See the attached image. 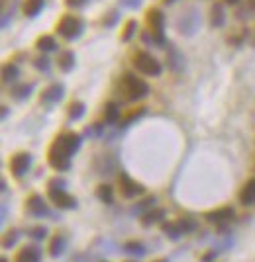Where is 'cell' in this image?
I'll return each mask as SVG.
<instances>
[{
	"mask_svg": "<svg viewBox=\"0 0 255 262\" xmlns=\"http://www.w3.org/2000/svg\"><path fill=\"white\" fill-rule=\"evenodd\" d=\"M81 143H83V137L75 131H63L61 135H57L47 153V161H49L51 168H55L59 172L69 170L71 157L81 149Z\"/></svg>",
	"mask_w": 255,
	"mask_h": 262,
	"instance_id": "obj_1",
	"label": "cell"
},
{
	"mask_svg": "<svg viewBox=\"0 0 255 262\" xmlns=\"http://www.w3.org/2000/svg\"><path fill=\"white\" fill-rule=\"evenodd\" d=\"M120 88H122V92L126 94L128 100H132V102L141 100V98H145V96L149 94V86H147V82H145V80H141V78H138L134 73H126V75L122 76Z\"/></svg>",
	"mask_w": 255,
	"mask_h": 262,
	"instance_id": "obj_2",
	"label": "cell"
},
{
	"mask_svg": "<svg viewBox=\"0 0 255 262\" xmlns=\"http://www.w3.org/2000/svg\"><path fill=\"white\" fill-rule=\"evenodd\" d=\"M145 22H147V27H149V34H151L153 43H163L165 41V36H163V30H165V16L159 8H149L147 14H145Z\"/></svg>",
	"mask_w": 255,
	"mask_h": 262,
	"instance_id": "obj_3",
	"label": "cell"
},
{
	"mask_svg": "<svg viewBox=\"0 0 255 262\" xmlns=\"http://www.w3.org/2000/svg\"><path fill=\"white\" fill-rule=\"evenodd\" d=\"M134 67L140 71L141 75H147V76H159L161 71H163L161 63L157 61L153 55L145 53V51H140V53L134 55Z\"/></svg>",
	"mask_w": 255,
	"mask_h": 262,
	"instance_id": "obj_4",
	"label": "cell"
},
{
	"mask_svg": "<svg viewBox=\"0 0 255 262\" xmlns=\"http://www.w3.org/2000/svg\"><path fill=\"white\" fill-rule=\"evenodd\" d=\"M83 30H85V24H83V20L81 18H76V16H71V14H67L61 18V22L57 25V32H59V36L65 39H69V41H73L76 39L81 34H83Z\"/></svg>",
	"mask_w": 255,
	"mask_h": 262,
	"instance_id": "obj_5",
	"label": "cell"
},
{
	"mask_svg": "<svg viewBox=\"0 0 255 262\" xmlns=\"http://www.w3.org/2000/svg\"><path fill=\"white\" fill-rule=\"evenodd\" d=\"M198 27H200V14L196 12V8H189L177 20V30L183 36H194Z\"/></svg>",
	"mask_w": 255,
	"mask_h": 262,
	"instance_id": "obj_6",
	"label": "cell"
},
{
	"mask_svg": "<svg viewBox=\"0 0 255 262\" xmlns=\"http://www.w3.org/2000/svg\"><path fill=\"white\" fill-rule=\"evenodd\" d=\"M118 184H120V194H122L124 198H128V200L143 194V186L138 184L134 178H130L126 172H120V176H118Z\"/></svg>",
	"mask_w": 255,
	"mask_h": 262,
	"instance_id": "obj_7",
	"label": "cell"
},
{
	"mask_svg": "<svg viewBox=\"0 0 255 262\" xmlns=\"http://www.w3.org/2000/svg\"><path fill=\"white\" fill-rule=\"evenodd\" d=\"M47 196H49V200L53 201V206H55V208H59V210H75L76 208V200L71 196V194H67L65 190L49 188Z\"/></svg>",
	"mask_w": 255,
	"mask_h": 262,
	"instance_id": "obj_8",
	"label": "cell"
},
{
	"mask_svg": "<svg viewBox=\"0 0 255 262\" xmlns=\"http://www.w3.org/2000/svg\"><path fill=\"white\" fill-rule=\"evenodd\" d=\"M30 166H32V155L30 153H16L10 159V172L16 178H22L30 170Z\"/></svg>",
	"mask_w": 255,
	"mask_h": 262,
	"instance_id": "obj_9",
	"label": "cell"
},
{
	"mask_svg": "<svg viewBox=\"0 0 255 262\" xmlns=\"http://www.w3.org/2000/svg\"><path fill=\"white\" fill-rule=\"evenodd\" d=\"M234 217H236V212H234L232 208H218L214 212L204 213V219H206L208 223H214V225H226L230 223Z\"/></svg>",
	"mask_w": 255,
	"mask_h": 262,
	"instance_id": "obj_10",
	"label": "cell"
},
{
	"mask_svg": "<svg viewBox=\"0 0 255 262\" xmlns=\"http://www.w3.org/2000/svg\"><path fill=\"white\" fill-rule=\"evenodd\" d=\"M26 210L28 213H32V215H36V217H43V215H49V210H47V206H45V201L41 196L38 194H32L28 201H26Z\"/></svg>",
	"mask_w": 255,
	"mask_h": 262,
	"instance_id": "obj_11",
	"label": "cell"
},
{
	"mask_svg": "<svg viewBox=\"0 0 255 262\" xmlns=\"http://www.w3.org/2000/svg\"><path fill=\"white\" fill-rule=\"evenodd\" d=\"M65 96V88L63 84H59V82H55V84H51L43 90V94H41V102H45V104H57V102H61Z\"/></svg>",
	"mask_w": 255,
	"mask_h": 262,
	"instance_id": "obj_12",
	"label": "cell"
},
{
	"mask_svg": "<svg viewBox=\"0 0 255 262\" xmlns=\"http://www.w3.org/2000/svg\"><path fill=\"white\" fill-rule=\"evenodd\" d=\"M41 260V249L38 245H28L16 254L14 262H39Z\"/></svg>",
	"mask_w": 255,
	"mask_h": 262,
	"instance_id": "obj_13",
	"label": "cell"
},
{
	"mask_svg": "<svg viewBox=\"0 0 255 262\" xmlns=\"http://www.w3.org/2000/svg\"><path fill=\"white\" fill-rule=\"evenodd\" d=\"M167 212L165 210H161V208H153L151 212H147L145 215H141V225L143 227H151L155 223H161L163 219H165Z\"/></svg>",
	"mask_w": 255,
	"mask_h": 262,
	"instance_id": "obj_14",
	"label": "cell"
},
{
	"mask_svg": "<svg viewBox=\"0 0 255 262\" xmlns=\"http://www.w3.org/2000/svg\"><path fill=\"white\" fill-rule=\"evenodd\" d=\"M65 250H67V239L63 235H55L49 243V254L53 258H59L65 254Z\"/></svg>",
	"mask_w": 255,
	"mask_h": 262,
	"instance_id": "obj_15",
	"label": "cell"
},
{
	"mask_svg": "<svg viewBox=\"0 0 255 262\" xmlns=\"http://www.w3.org/2000/svg\"><path fill=\"white\" fill-rule=\"evenodd\" d=\"M240 201H242L243 206L255 203V178L247 180V182L243 184L242 192H240Z\"/></svg>",
	"mask_w": 255,
	"mask_h": 262,
	"instance_id": "obj_16",
	"label": "cell"
},
{
	"mask_svg": "<svg viewBox=\"0 0 255 262\" xmlns=\"http://www.w3.org/2000/svg\"><path fill=\"white\" fill-rule=\"evenodd\" d=\"M75 53L73 51H63L61 55H59V59H57V65H59V69L63 71V73H71L73 69H75Z\"/></svg>",
	"mask_w": 255,
	"mask_h": 262,
	"instance_id": "obj_17",
	"label": "cell"
},
{
	"mask_svg": "<svg viewBox=\"0 0 255 262\" xmlns=\"http://www.w3.org/2000/svg\"><path fill=\"white\" fill-rule=\"evenodd\" d=\"M124 252L130 254V256L141 258V256H145V254H147V249H145V245L140 243V241H128L126 245H124Z\"/></svg>",
	"mask_w": 255,
	"mask_h": 262,
	"instance_id": "obj_18",
	"label": "cell"
},
{
	"mask_svg": "<svg viewBox=\"0 0 255 262\" xmlns=\"http://www.w3.org/2000/svg\"><path fill=\"white\" fill-rule=\"evenodd\" d=\"M161 231H163V235L169 237L171 241H178V239L183 237V231H181L177 221H163V223H161Z\"/></svg>",
	"mask_w": 255,
	"mask_h": 262,
	"instance_id": "obj_19",
	"label": "cell"
},
{
	"mask_svg": "<svg viewBox=\"0 0 255 262\" xmlns=\"http://www.w3.org/2000/svg\"><path fill=\"white\" fill-rule=\"evenodd\" d=\"M104 122L108 125H114L120 122V108L116 102H108L104 108Z\"/></svg>",
	"mask_w": 255,
	"mask_h": 262,
	"instance_id": "obj_20",
	"label": "cell"
},
{
	"mask_svg": "<svg viewBox=\"0 0 255 262\" xmlns=\"http://www.w3.org/2000/svg\"><path fill=\"white\" fill-rule=\"evenodd\" d=\"M167 61H169V67L173 69V71H181L183 67H185V59H183V55L178 53L173 45H169V53H167Z\"/></svg>",
	"mask_w": 255,
	"mask_h": 262,
	"instance_id": "obj_21",
	"label": "cell"
},
{
	"mask_svg": "<svg viewBox=\"0 0 255 262\" xmlns=\"http://www.w3.org/2000/svg\"><path fill=\"white\" fill-rule=\"evenodd\" d=\"M210 22L214 27H222V25L226 24V14H224V6L222 4H214L212 6V10H210Z\"/></svg>",
	"mask_w": 255,
	"mask_h": 262,
	"instance_id": "obj_22",
	"label": "cell"
},
{
	"mask_svg": "<svg viewBox=\"0 0 255 262\" xmlns=\"http://www.w3.org/2000/svg\"><path fill=\"white\" fill-rule=\"evenodd\" d=\"M155 201H157V198H155V196H149V198H145L143 201H140V203L132 210V213H134V215H145V213L151 212L153 208H155Z\"/></svg>",
	"mask_w": 255,
	"mask_h": 262,
	"instance_id": "obj_23",
	"label": "cell"
},
{
	"mask_svg": "<svg viewBox=\"0 0 255 262\" xmlns=\"http://www.w3.org/2000/svg\"><path fill=\"white\" fill-rule=\"evenodd\" d=\"M43 10V0H26L24 2V14L30 18H36Z\"/></svg>",
	"mask_w": 255,
	"mask_h": 262,
	"instance_id": "obj_24",
	"label": "cell"
},
{
	"mask_svg": "<svg viewBox=\"0 0 255 262\" xmlns=\"http://www.w3.org/2000/svg\"><path fill=\"white\" fill-rule=\"evenodd\" d=\"M18 76H20V69H18L14 63H6V65L2 67V80H4V82H14Z\"/></svg>",
	"mask_w": 255,
	"mask_h": 262,
	"instance_id": "obj_25",
	"label": "cell"
},
{
	"mask_svg": "<svg viewBox=\"0 0 255 262\" xmlns=\"http://www.w3.org/2000/svg\"><path fill=\"white\" fill-rule=\"evenodd\" d=\"M32 92H34V84H18V86L12 88V94L16 100H26V98H30L32 96Z\"/></svg>",
	"mask_w": 255,
	"mask_h": 262,
	"instance_id": "obj_26",
	"label": "cell"
},
{
	"mask_svg": "<svg viewBox=\"0 0 255 262\" xmlns=\"http://www.w3.org/2000/svg\"><path fill=\"white\" fill-rule=\"evenodd\" d=\"M96 196L104 203H112L114 201V190H112V186H108V184H100V186L96 188Z\"/></svg>",
	"mask_w": 255,
	"mask_h": 262,
	"instance_id": "obj_27",
	"label": "cell"
},
{
	"mask_svg": "<svg viewBox=\"0 0 255 262\" xmlns=\"http://www.w3.org/2000/svg\"><path fill=\"white\" fill-rule=\"evenodd\" d=\"M141 115H145V108H136V110L128 112L126 115L120 120V127H128V125H132L136 120H140Z\"/></svg>",
	"mask_w": 255,
	"mask_h": 262,
	"instance_id": "obj_28",
	"label": "cell"
},
{
	"mask_svg": "<svg viewBox=\"0 0 255 262\" xmlns=\"http://www.w3.org/2000/svg\"><path fill=\"white\" fill-rule=\"evenodd\" d=\"M36 47H38L39 51H43V53H49V51L57 49V43H55V39L51 38V36H41V38L36 41Z\"/></svg>",
	"mask_w": 255,
	"mask_h": 262,
	"instance_id": "obj_29",
	"label": "cell"
},
{
	"mask_svg": "<svg viewBox=\"0 0 255 262\" xmlns=\"http://www.w3.org/2000/svg\"><path fill=\"white\" fill-rule=\"evenodd\" d=\"M85 112H87V106H85L83 102L75 100L71 106H69V118H71V120H75V122H79V120L85 115Z\"/></svg>",
	"mask_w": 255,
	"mask_h": 262,
	"instance_id": "obj_30",
	"label": "cell"
},
{
	"mask_svg": "<svg viewBox=\"0 0 255 262\" xmlns=\"http://www.w3.org/2000/svg\"><path fill=\"white\" fill-rule=\"evenodd\" d=\"M20 237H22V235H20V231H18V229H10V231L2 237V249H12L14 245L18 243V239Z\"/></svg>",
	"mask_w": 255,
	"mask_h": 262,
	"instance_id": "obj_31",
	"label": "cell"
},
{
	"mask_svg": "<svg viewBox=\"0 0 255 262\" xmlns=\"http://www.w3.org/2000/svg\"><path fill=\"white\" fill-rule=\"evenodd\" d=\"M136 32H138V24H136V20H128L126 25H124V30H122L120 39H122V41H130V39L136 36Z\"/></svg>",
	"mask_w": 255,
	"mask_h": 262,
	"instance_id": "obj_32",
	"label": "cell"
},
{
	"mask_svg": "<svg viewBox=\"0 0 255 262\" xmlns=\"http://www.w3.org/2000/svg\"><path fill=\"white\" fill-rule=\"evenodd\" d=\"M177 223L181 227V231H183V235H189V233H192L196 229V221L192 217H178Z\"/></svg>",
	"mask_w": 255,
	"mask_h": 262,
	"instance_id": "obj_33",
	"label": "cell"
},
{
	"mask_svg": "<svg viewBox=\"0 0 255 262\" xmlns=\"http://www.w3.org/2000/svg\"><path fill=\"white\" fill-rule=\"evenodd\" d=\"M28 235L34 239V241H43V239L47 237V227H43V225L32 227V229L28 231Z\"/></svg>",
	"mask_w": 255,
	"mask_h": 262,
	"instance_id": "obj_34",
	"label": "cell"
},
{
	"mask_svg": "<svg viewBox=\"0 0 255 262\" xmlns=\"http://www.w3.org/2000/svg\"><path fill=\"white\" fill-rule=\"evenodd\" d=\"M65 186H67V180H65V178L55 176V178H51V180H49V188H55V190H65Z\"/></svg>",
	"mask_w": 255,
	"mask_h": 262,
	"instance_id": "obj_35",
	"label": "cell"
},
{
	"mask_svg": "<svg viewBox=\"0 0 255 262\" xmlns=\"http://www.w3.org/2000/svg\"><path fill=\"white\" fill-rule=\"evenodd\" d=\"M36 69H39V71H49V59L47 57H38L36 59Z\"/></svg>",
	"mask_w": 255,
	"mask_h": 262,
	"instance_id": "obj_36",
	"label": "cell"
},
{
	"mask_svg": "<svg viewBox=\"0 0 255 262\" xmlns=\"http://www.w3.org/2000/svg\"><path fill=\"white\" fill-rule=\"evenodd\" d=\"M102 129H104V125L100 124H94V125H90V127H87V135H100L102 133Z\"/></svg>",
	"mask_w": 255,
	"mask_h": 262,
	"instance_id": "obj_37",
	"label": "cell"
},
{
	"mask_svg": "<svg viewBox=\"0 0 255 262\" xmlns=\"http://www.w3.org/2000/svg\"><path fill=\"white\" fill-rule=\"evenodd\" d=\"M120 4L124 8H140L141 0H120Z\"/></svg>",
	"mask_w": 255,
	"mask_h": 262,
	"instance_id": "obj_38",
	"label": "cell"
},
{
	"mask_svg": "<svg viewBox=\"0 0 255 262\" xmlns=\"http://www.w3.org/2000/svg\"><path fill=\"white\" fill-rule=\"evenodd\" d=\"M218 254H220V249H214V250H210V252H206L202 256V260L204 262H212L214 258H218Z\"/></svg>",
	"mask_w": 255,
	"mask_h": 262,
	"instance_id": "obj_39",
	"label": "cell"
},
{
	"mask_svg": "<svg viewBox=\"0 0 255 262\" xmlns=\"http://www.w3.org/2000/svg\"><path fill=\"white\" fill-rule=\"evenodd\" d=\"M116 22H118V12H110V14H108V20L104 18V25H108V27H110V25H114Z\"/></svg>",
	"mask_w": 255,
	"mask_h": 262,
	"instance_id": "obj_40",
	"label": "cell"
},
{
	"mask_svg": "<svg viewBox=\"0 0 255 262\" xmlns=\"http://www.w3.org/2000/svg\"><path fill=\"white\" fill-rule=\"evenodd\" d=\"M89 0H67V4L71 6V8H81V6H85Z\"/></svg>",
	"mask_w": 255,
	"mask_h": 262,
	"instance_id": "obj_41",
	"label": "cell"
},
{
	"mask_svg": "<svg viewBox=\"0 0 255 262\" xmlns=\"http://www.w3.org/2000/svg\"><path fill=\"white\" fill-rule=\"evenodd\" d=\"M6 115H8V108L4 106V108H2V118H6Z\"/></svg>",
	"mask_w": 255,
	"mask_h": 262,
	"instance_id": "obj_42",
	"label": "cell"
},
{
	"mask_svg": "<svg viewBox=\"0 0 255 262\" xmlns=\"http://www.w3.org/2000/svg\"><path fill=\"white\" fill-rule=\"evenodd\" d=\"M224 2H228V4H238L240 0H224Z\"/></svg>",
	"mask_w": 255,
	"mask_h": 262,
	"instance_id": "obj_43",
	"label": "cell"
},
{
	"mask_svg": "<svg viewBox=\"0 0 255 262\" xmlns=\"http://www.w3.org/2000/svg\"><path fill=\"white\" fill-rule=\"evenodd\" d=\"M153 262H169V258H157V260H153Z\"/></svg>",
	"mask_w": 255,
	"mask_h": 262,
	"instance_id": "obj_44",
	"label": "cell"
},
{
	"mask_svg": "<svg viewBox=\"0 0 255 262\" xmlns=\"http://www.w3.org/2000/svg\"><path fill=\"white\" fill-rule=\"evenodd\" d=\"M165 4H173V2H177V0H163Z\"/></svg>",
	"mask_w": 255,
	"mask_h": 262,
	"instance_id": "obj_45",
	"label": "cell"
},
{
	"mask_svg": "<svg viewBox=\"0 0 255 262\" xmlns=\"http://www.w3.org/2000/svg\"><path fill=\"white\" fill-rule=\"evenodd\" d=\"M251 45L255 47V34H253V39H251Z\"/></svg>",
	"mask_w": 255,
	"mask_h": 262,
	"instance_id": "obj_46",
	"label": "cell"
},
{
	"mask_svg": "<svg viewBox=\"0 0 255 262\" xmlns=\"http://www.w3.org/2000/svg\"><path fill=\"white\" fill-rule=\"evenodd\" d=\"M249 4H251V6L255 8V0H249Z\"/></svg>",
	"mask_w": 255,
	"mask_h": 262,
	"instance_id": "obj_47",
	"label": "cell"
},
{
	"mask_svg": "<svg viewBox=\"0 0 255 262\" xmlns=\"http://www.w3.org/2000/svg\"><path fill=\"white\" fill-rule=\"evenodd\" d=\"M0 262H8V258H2V260H0Z\"/></svg>",
	"mask_w": 255,
	"mask_h": 262,
	"instance_id": "obj_48",
	"label": "cell"
},
{
	"mask_svg": "<svg viewBox=\"0 0 255 262\" xmlns=\"http://www.w3.org/2000/svg\"><path fill=\"white\" fill-rule=\"evenodd\" d=\"M128 262H138V260H128Z\"/></svg>",
	"mask_w": 255,
	"mask_h": 262,
	"instance_id": "obj_49",
	"label": "cell"
},
{
	"mask_svg": "<svg viewBox=\"0 0 255 262\" xmlns=\"http://www.w3.org/2000/svg\"><path fill=\"white\" fill-rule=\"evenodd\" d=\"M102 262H104V260H102Z\"/></svg>",
	"mask_w": 255,
	"mask_h": 262,
	"instance_id": "obj_50",
	"label": "cell"
}]
</instances>
